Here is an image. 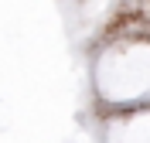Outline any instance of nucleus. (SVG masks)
Instances as JSON below:
<instances>
[]
</instances>
